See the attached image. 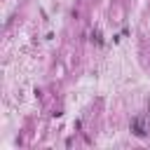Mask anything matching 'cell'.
Segmentation results:
<instances>
[{
  "label": "cell",
  "mask_w": 150,
  "mask_h": 150,
  "mask_svg": "<svg viewBox=\"0 0 150 150\" xmlns=\"http://www.w3.org/2000/svg\"><path fill=\"white\" fill-rule=\"evenodd\" d=\"M131 129H134V134H136V136H145V134H148V131H145V122H143V117H134Z\"/></svg>",
  "instance_id": "1"
}]
</instances>
